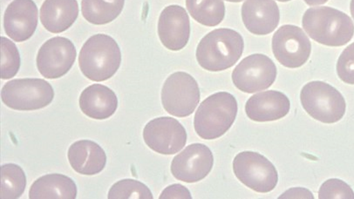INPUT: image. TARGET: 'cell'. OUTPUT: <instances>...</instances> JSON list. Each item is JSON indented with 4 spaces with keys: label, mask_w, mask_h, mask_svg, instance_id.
<instances>
[{
    "label": "cell",
    "mask_w": 354,
    "mask_h": 199,
    "mask_svg": "<svg viewBox=\"0 0 354 199\" xmlns=\"http://www.w3.org/2000/svg\"><path fill=\"white\" fill-rule=\"evenodd\" d=\"M78 61L85 77L92 81L102 82L111 78L119 68L121 52L113 38L97 34L83 44Z\"/></svg>",
    "instance_id": "3"
},
{
    "label": "cell",
    "mask_w": 354,
    "mask_h": 199,
    "mask_svg": "<svg viewBox=\"0 0 354 199\" xmlns=\"http://www.w3.org/2000/svg\"><path fill=\"white\" fill-rule=\"evenodd\" d=\"M306 33L317 42L329 46L347 44L354 34V24L346 13L328 6L307 9L302 18Z\"/></svg>",
    "instance_id": "1"
},
{
    "label": "cell",
    "mask_w": 354,
    "mask_h": 199,
    "mask_svg": "<svg viewBox=\"0 0 354 199\" xmlns=\"http://www.w3.org/2000/svg\"><path fill=\"white\" fill-rule=\"evenodd\" d=\"M290 100L283 93L270 90L250 97L245 106L248 117L255 122L281 119L289 112Z\"/></svg>",
    "instance_id": "17"
},
{
    "label": "cell",
    "mask_w": 354,
    "mask_h": 199,
    "mask_svg": "<svg viewBox=\"0 0 354 199\" xmlns=\"http://www.w3.org/2000/svg\"><path fill=\"white\" fill-rule=\"evenodd\" d=\"M244 48L242 36L230 28H218L205 35L198 44L196 57L204 69L217 72L235 64Z\"/></svg>",
    "instance_id": "2"
},
{
    "label": "cell",
    "mask_w": 354,
    "mask_h": 199,
    "mask_svg": "<svg viewBox=\"0 0 354 199\" xmlns=\"http://www.w3.org/2000/svg\"><path fill=\"white\" fill-rule=\"evenodd\" d=\"M185 3L191 17L202 25L215 26L224 19L223 0H185Z\"/></svg>",
    "instance_id": "23"
},
{
    "label": "cell",
    "mask_w": 354,
    "mask_h": 199,
    "mask_svg": "<svg viewBox=\"0 0 354 199\" xmlns=\"http://www.w3.org/2000/svg\"><path fill=\"white\" fill-rule=\"evenodd\" d=\"M300 100L307 113L324 123L336 122L345 113L346 102L342 94L322 81H313L304 85Z\"/></svg>",
    "instance_id": "5"
},
{
    "label": "cell",
    "mask_w": 354,
    "mask_h": 199,
    "mask_svg": "<svg viewBox=\"0 0 354 199\" xmlns=\"http://www.w3.org/2000/svg\"><path fill=\"white\" fill-rule=\"evenodd\" d=\"M158 34L167 49L177 51L183 48L190 35L189 18L185 8L178 5L165 8L158 19Z\"/></svg>",
    "instance_id": "14"
},
{
    "label": "cell",
    "mask_w": 354,
    "mask_h": 199,
    "mask_svg": "<svg viewBox=\"0 0 354 199\" xmlns=\"http://www.w3.org/2000/svg\"><path fill=\"white\" fill-rule=\"evenodd\" d=\"M68 159L76 172L87 176L100 173L106 163L104 149L96 142L88 140L73 143L68 151Z\"/></svg>",
    "instance_id": "18"
},
{
    "label": "cell",
    "mask_w": 354,
    "mask_h": 199,
    "mask_svg": "<svg viewBox=\"0 0 354 199\" xmlns=\"http://www.w3.org/2000/svg\"><path fill=\"white\" fill-rule=\"evenodd\" d=\"M82 111L95 120L111 117L118 108L115 93L108 86L100 84L88 86L82 92L79 99Z\"/></svg>",
    "instance_id": "19"
},
{
    "label": "cell",
    "mask_w": 354,
    "mask_h": 199,
    "mask_svg": "<svg viewBox=\"0 0 354 199\" xmlns=\"http://www.w3.org/2000/svg\"><path fill=\"white\" fill-rule=\"evenodd\" d=\"M75 58L76 49L70 39L64 37H53L42 44L38 51L37 69L46 78H59L71 69Z\"/></svg>",
    "instance_id": "12"
},
{
    "label": "cell",
    "mask_w": 354,
    "mask_h": 199,
    "mask_svg": "<svg viewBox=\"0 0 354 199\" xmlns=\"http://www.w3.org/2000/svg\"><path fill=\"white\" fill-rule=\"evenodd\" d=\"M238 110L235 97L227 92H218L204 100L194 119V129L205 140L222 136L231 127Z\"/></svg>",
    "instance_id": "4"
},
{
    "label": "cell",
    "mask_w": 354,
    "mask_h": 199,
    "mask_svg": "<svg viewBox=\"0 0 354 199\" xmlns=\"http://www.w3.org/2000/svg\"><path fill=\"white\" fill-rule=\"evenodd\" d=\"M124 4V0H82V13L88 22L102 25L114 20Z\"/></svg>",
    "instance_id": "22"
},
{
    "label": "cell",
    "mask_w": 354,
    "mask_h": 199,
    "mask_svg": "<svg viewBox=\"0 0 354 199\" xmlns=\"http://www.w3.org/2000/svg\"><path fill=\"white\" fill-rule=\"evenodd\" d=\"M37 20V7L32 0H13L5 11L3 27L10 38L21 42L33 35Z\"/></svg>",
    "instance_id": "15"
},
{
    "label": "cell",
    "mask_w": 354,
    "mask_h": 199,
    "mask_svg": "<svg viewBox=\"0 0 354 199\" xmlns=\"http://www.w3.org/2000/svg\"><path fill=\"white\" fill-rule=\"evenodd\" d=\"M213 163L211 150L203 144L194 143L173 158L171 172L177 180L196 182L207 176Z\"/></svg>",
    "instance_id": "13"
},
{
    "label": "cell",
    "mask_w": 354,
    "mask_h": 199,
    "mask_svg": "<svg viewBox=\"0 0 354 199\" xmlns=\"http://www.w3.org/2000/svg\"><path fill=\"white\" fill-rule=\"evenodd\" d=\"M159 198H192L189 191L182 184H174L166 187Z\"/></svg>",
    "instance_id": "29"
},
{
    "label": "cell",
    "mask_w": 354,
    "mask_h": 199,
    "mask_svg": "<svg viewBox=\"0 0 354 199\" xmlns=\"http://www.w3.org/2000/svg\"><path fill=\"white\" fill-rule=\"evenodd\" d=\"M77 186L69 177L60 173H50L37 179L29 190L30 199H75Z\"/></svg>",
    "instance_id": "21"
},
{
    "label": "cell",
    "mask_w": 354,
    "mask_h": 199,
    "mask_svg": "<svg viewBox=\"0 0 354 199\" xmlns=\"http://www.w3.org/2000/svg\"><path fill=\"white\" fill-rule=\"evenodd\" d=\"M241 17L248 31L265 35L277 28L280 14L274 0H245L241 7Z\"/></svg>",
    "instance_id": "16"
},
{
    "label": "cell",
    "mask_w": 354,
    "mask_h": 199,
    "mask_svg": "<svg viewBox=\"0 0 354 199\" xmlns=\"http://www.w3.org/2000/svg\"><path fill=\"white\" fill-rule=\"evenodd\" d=\"M350 10L353 18L354 19V0L351 1Z\"/></svg>",
    "instance_id": "32"
},
{
    "label": "cell",
    "mask_w": 354,
    "mask_h": 199,
    "mask_svg": "<svg viewBox=\"0 0 354 199\" xmlns=\"http://www.w3.org/2000/svg\"><path fill=\"white\" fill-rule=\"evenodd\" d=\"M277 77L273 61L263 54H252L243 59L234 68L232 79L240 91L252 93L269 88Z\"/></svg>",
    "instance_id": "9"
},
{
    "label": "cell",
    "mask_w": 354,
    "mask_h": 199,
    "mask_svg": "<svg viewBox=\"0 0 354 199\" xmlns=\"http://www.w3.org/2000/svg\"><path fill=\"white\" fill-rule=\"evenodd\" d=\"M79 13L76 0H45L40 8V20L52 33H59L70 28Z\"/></svg>",
    "instance_id": "20"
},
{
    "label": "cell",
    "mask_w": 354,
    "mask_h": 199,
    "mask_svg": "<svg viewBox=\"0 0 354 199\" xmlns=\"http://www.w3.org/2000/svg\"><path fill=\"white\" fill-rule=\"evenodd\" d=\"M143 139L153 151L172 155L185 145L187 133L183 126L171 117H160L149 121L143 129Z\"/></svg>",
    "instance_id": "11"
},
{
    "label": "cell",
    "mask_w": 354,
    "mask_h": 199,
    "mask_svg": "<svg viewBox=\"0 0 354 199\" xmlns=\"http://www.w3.org/2000/svg\"><path fill=\"white\" fill-rule=\"evenodd\" d=\"M279 198H314V196L306 188L295 187L286 191Z\"/></svg>",
    "instance_id": "30"
},
{
    "label": "cell",
    "mask_w": 354,
    "mask_h": 199,
    "mask_svg": "<svg viewBox=\"0 0 354 199\" xmlns=\"http://www.w3.org/2000/svg\"><path fill=\"white\" fill-rule=\"evenodd\" d=\"M1 97L10 108L33 111L48 106L53 100L54 90L50 83L43 79H15L4 84Z\"/></svg>",
    "instance_id": "6"
},
{
    "label": "cell",
    "mask_w": 354,
    "mask_h": 199,
    "mask_svg": "<svg viewBox=\"0 0 354 199\" xmlns=\"http://www.w3.org/2000/svg\"><path fill=\"white\" fill-rule=\"evenodd\" d=\"M1 199H17L24 193L26 178L23 169L17 164L8 163L1 167Z\"/></svg>",
    "instance_id": "24"
},
{
    "label": "cell",
    "mask_w": 354,
    "mask_h": 199,
    "mask_svg": "<svg viewBox=\"0 0 354 199\" xmlns=\"http://www.w3.org/2000/svg\"><path fill=\"white\" fill-rule=\"evenodd\" d=\"M272 53L277 61L287 68H298L308 60L311 44L301 28L294 25H283L273 35Z\"/></svg>",
    "instance_id": "10"
},
{
    "label": "cell",
    "mask_w": 354,
    "mask_h": 199,
    "mask_svg": "<svg viewBox=\"0 0 354 199\" xmlns=\"http://www.w3.org/2000/svg\"><path fill=\"white\" fill-rule=\"evenodd\" d=\"M308 5L317 6L325 3L328 0H304Z\"/></svg>",
    "instance_id": "31"
},
{
    "label": "cell",
    "mask_w": 354,
    "mask_h": 199,
    "mask_svg": "<svg viewBox=\"0 0 354 199\" xmlns=\"http://www.w3.org/2000/svg\"><path fill=\"white\" fill-rule=\"evenodd\" d=\"M336 70L341 80L354 84V42L345 48L339 55Z\"/></svg>",
    "instance_id": "28"
},
{
    "label": "cell",
    "mask_w": 354,
    "mask_h": 199,
    "mask_svg": "<svg viewBox=\"0 0 354 199\" xmlns=\"http://www.w3.org/2000/svg\"><path fill=\"white\" fill-rule=\"evenodd\" d=\"M232 166L234 173L241 182L257 192H269L277 184L278 173L274 166L257 152L238 153Z\"/></svg>",
    "instance_id": "8"
},
{
    "label": "cell",
    "mask_w": 354,
    "mask_h": 199,
    "mask_svg": "<svg viewBox=\"0 0 354 199\" xmlns=\"http://www.w3.org/2000/svg\"><path fill=\"white\" fill-rule=\"evenodd\" d=\"M277 1H281V2H286V1H288L290 0H277Z\"/></svg>",
    "instance_id": "34"
},
{
    "label": "cell",
    "mask_w": 354,
    "mask_h": 199,
    "mask_svg": "<svg viewBox=\"0 0 354 199\" xmlns=\"http://www.w3.org/2000/svg\"><path fill=\"white\" fill-rule=\"evenodd\" d=\"M225 1H230V2L238 3V2L242 1L243 0H225Z\"/></svg>",
    "instance_id": "33"
},
{
    "label": "cell",
    "mask_w": 354,
    "mask_h": 199,
    "mask_svg": "<svg viewBox=\"0 0 354 199\" xmlns=\"http://www.w3.org/2000/svg\"><path fill=\"white\" fill-rule=\"evenodd\" d=\"M319 199L349 198L354 199V191L351 187L339 179L331 178L325 181L318 191Z\"/></svg>",
    "instance_id": "27"
},
{
    "label": "cell",
    "mask_w": 354,
    "mask_h": 199,
    "mask_svg": "<svg viewBox=\"0 0 354 199\" xmlns=\"http://www.w3.org/2000/svg\"><path fill=\"white\" fill-rule=\"evenodd\" d=\"M161 100L163 108L170 115L187 117L194 112L200 101L198 85L189 74L175 72L163 84Z\"/></svg>",
    "instance_id": "7"
},
{
    "label": "cell",
    "mask_w": 354,
    "mask_h": 199,
    "mask_svg": "<svg viewBox=\"0 0 354 199\" xmlns=\"http://www.w3.org/2000/svg\"><path fill=\"white\" fill-rule=\"evenodd\" d=\"M149 189L142 182L133 179H123L112 185L108 198H153Z\"/></svg>",
    "instance_id": "25"
},
{
    "label": "cell",
    "mask_w": 354,
    "mask_h": 199,
    "mask_svg": "<svg viewBox=\"0 0 354 199\" xmlns=\"http://www.w3.org/2000/svg\"><path fill=\"white\" fill-rule=\"evenodd\" d=\"M1 77L8 79L13 77L20 67V55L16 45L10 39L1 37Z\"/></svg>",
    "instance_id": "26"
}]
</instances>
